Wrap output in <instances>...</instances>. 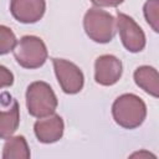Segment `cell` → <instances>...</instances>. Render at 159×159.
Instances as JSON below:
<instances>
[{
    "instance_id": "1",
    "label": "cell",
    "mask_w": 159,
    "mask_h": 159,
    "mask_svg": "<svg viewBox=\"0 0 159 159\" xmlns=\"http://www.w3.org/2000/svg\"><path fill=\"white\" fill-rule=\"evenodd\" d=\"M112 116L119 127L124 129H135L143 124L147 117V106L139 96L124 93L114 99L112 104Z\"/></svg>"
},
{
    "instance_id": "2",
    "label": "cell",
    "mask_w": 159,
    "mask_h": 159,
    "mask_svg": "<svg viewBox=\"0 0 159 159\" xmlns=\"http://www.w3.org/2000/svg\"><path fill=\"white\" fill-rule=\"evenodd\" d=\"M58 101L47 82L35 81L26 89V108L30 116L35 118L47 117L55 113Z\"/></svg>"
},
{
    "instance_id": "3",
    "label": "cell",
    "mask_w": 159,
    "mask_h": 159,
    "mask_svg": "<svg viewBox=\"0 0 159 159\" xmlns=\"http://www.w3.org/2000/svg\"><path fill=\"white\" fill-rule=\"evenodd\" d=\"M83 29L92 41L97 43H108L116 35V19L99 7H91L84 14Z\"/></svg>"
},
{
    "instance_id": "4",
    "label": "cell",
    "mask_w": 159,
    "mask_h": 159,
    "mask_svg": "<svg viewBox=\"0 0 159 159\" xmlns=\"http://www.w3.org/2000/svg\"><path fill=\"white\" fill-rule=\"evenodd\" d=\"M14 56L21 67L35 70L43 66L48 52L42 39L34 35H26L17 41L14 48Z\"/></svg>"
},
{
    "instance_id": "5",
    "label": "cell",
    "mask_w": 159,
    "mask_h": 159,
    "mask_svg": "<svg viewBox=\"0 0 159 159\" xmlns=\"http://www.w3.org/2000/svg\"><path fill=\"white\" fill-rule=\"evenodd\" d=\"M116 27L119 32L120 41L127 51L137 53L144 50L145 47V34L142 27L127 14L117 12Z\"/></svg>"
},
{
    "instance_id": "6",
    "label": "cell",
    "mask_w": 159,
    "mask_h": 159,
    "mask_svg": "<svg viewBox=\"0 0 159 159\" xmlns=\"http://www.w3.org/2000/svg\"><path fill=\"white\" fill-rule=\"evenodd\" d=\"M53 70L61 89L67 94H76L84 84L83 72L77 65L65 58H52Z\"/></svg>"
},
{
    "instance_id": "7",
    "label": "cell",
    "mask_w": 159,
    "mask_h": 159,
    "mask_svg": "<svg viewBox=\"0 0 159 159\" xmlns=\"http://www.w3.org/2000/svg\"><path fill=\"white\" fill-rule=\"evenodd\" d=\"M123 72L122 62L114 55H101L94 61V81L101 86L116 84Z\"/></svg>"
},
{
    "instance_id": "8",
    "label": "cell",
    "mask_w": 159,
    "mask_h": 159,
    "mask_svg": "<svg viewBox=\"0 0 159 159\" xmlns=\"http://www.w3.org/2000/svg\"><path fill=\"white\" fill-rule=\"evenodd\" d=\"M65 130V123L61 116L52 113L47 117L39 118L34 124V132L40 143L52 144L58 142Z\"/></svg>"
},
{
    "instance_id": "9",
    "label": "cell",
    "mask_w": 159,
    "mask_h": 159,
    "mask_svg": "<svg viewBox=\"0 0 159 159\" xmlns=\"http://www.w3.org/2000/svg\"><path fill=\"white\" fill-rule=\"evenodd\" d=\"M46 11L45 0H11L10 12L21 24H35L42 19Z\"/></svg>"
},
{
    "instance_id": "10",
    "label": "cell",
    "mask_w": 159,
    "mask_h": 159,
    "mask_svg": "<svg viewBox=\"0 0 159 159\" xmlns=\"http://www.w3.org/2000/svg\"><path fill=\"white\" fill-rule=\"evenodd\" d=\"M134 82L135 84L142 88L145 93L158 98L159 97V75L157 68L144 65V66H139L134 73Z\"/></svg>"
},
{
    "instance_id": "11",
    "label": "cell",
    "mask_w": 159,
    "mask_h": 159,
    "mask_svg": "<svg viewBox=\"0 0 159 159\" xmlns=\"http://www.w3.org/2000/svg\"><path fill=\"white\" fill-rule=\"evenodd\" d=\"M20 124V108L17 101H12V106L7 111H0V139L10 138Z\"/></svg>"
},
{
    "instance_id": "12",
    "label": "cell",
    "mask_w": 159,
    "mask_h": 159,
    "mask_svg": "<svg viewBox=\"0 0 159 159\" xmlns=\"http://www.w3.org/2000/svg\"><path fill=\"white\" fill-rule=\"evenodd\" d=\"M1 157L4 159H29L31 157L30 148L24 135H15L6 139Z\"/></svg>"
},
{
    "instance_id": "13",
    "label": "cell",
    "mask_w": 159,
    "mask_h": 159,
    "mask_svg": "<svg viewBox=\"0 0 159 159\" xmlns=\"http://www.w3.org/2000/svg\"><path fill=\"white\" fill-rule=\"evenodd\" d=\"M143 14L147 22L153 29V31L158 32L159 31V0H147L143 6Z\"/></svg>"
},
{
    "instance_id": "14",
    "label": "cell",
    "mask_w": 159,
    "mask_h": 159,
    "mask_svg": "<svg viewBox=\"0 0 159 159\" xmlns=\"http://www.w3.org/2000/svg\"><path fill=\"white\" fill-rule=\"evenodd\" d=\"M16 43L17 40L12 30L5 25H0V55H6L14 51Z\"/></svg>"
},
{
    "instance_id": "15",
    "label": "cell",
    "mask_w": 159,
    "mask_h": 159,
    "mask_svg": "<svg viewBox=\"0 0 159 159\" xmlns=\"http://www.w3.org/2000/svg\"><path fill=\"white\" fill-rule=\"evenodd\" d=\"M12 83H14L12 72L7 67L0 65V89L5 88V87H10V86H12Z\"/></svg>"
},
{
    "instance_id": "16",
    "label": "cell",
    "mask_w": 159,
    "mask_h": 159,
    "mask_svg": "<svg viewBox=\"0 0 159 159\" xmlns=\"http://www.w3.org/2000/svg\"><path fill=\"white\" fill-rule=\"evenodd\" d=\"M97 7H117L124 0H89Z\"/></svg>"
}]
</instances>
